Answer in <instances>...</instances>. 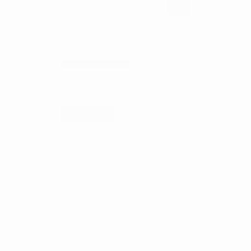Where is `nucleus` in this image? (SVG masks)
<instances>
[]
</instances>
